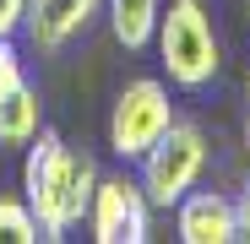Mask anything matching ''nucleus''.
Masks as SVG:
<instances>
[{"mask_svg": "<svg viewBox=\"0 0 250 244\" xmlns=\"http://www.w3.org/2000/svg\"><path fill=\"white\" fill-rule=\"evenodd\" d=\"M93 190H98V163L87 152L65 147V136H55V131H38L27 141V157H22V201L33 206L44 239H65L76 223H87Z\"/></svg>", "mask_w": 250, "mask_h": 244, "instance_id": "nucleus-1", "label": "nucleus"}, {"mask_svg": "<svg viewBox=\"0 0 250 244\" xmlns=\"http://www.w3.org/2000/svg\"><path fill=\"white\" fill-rule=\"evenodd\" d=\"M27 17V0H0V38H17Z\"/></svg>", "mask_w": 250, "mask_h": 244, "instance_id": "nucleus-12", "label": "nucleus"}, {"mask_svg": "<svg viewBox=\"0 0 250 244\" xmlns=\"http://www.w3.org/2000/svg\"><path fill=\"white\" fill-rule=\"evenodd\" d=\"M234 217H239V239H250V185H245L239 201H234Z\"/></svg>", "mask_w": 250, "mask_h": 244, "instance_id": "nucleus-13", "label": "nucleus"}, {"mask_svg": "<svg viewBox=\"0 0 250 244\" xmlns=\"http://www.w3.org/2000/svg\"><path fill=\"white\" fill-rule=\"evenodd\" d=\"M245 157H250V71H245Z\"/></svg>", "mask_w": 250, "mask_h": 244, "instance_id": "nucleus-14", "label": "nucleus"}, {"mask_svg": "<svg viewBox=\"0 0 250 244\" xmlns=\"http://www.w3.org/2000/svg\"><path fill=\"white\" fill-rule=\"evenodd\" d=\"M87 228L98 244H142L152 233V201L142 190V179H104L93 190V206H87Z\"/></svg>", "mask_w": 250, "mask_h": 244, "instance_id": "nucleus-5", "label": "nucleus"}, {"mask_svg": "<svg viewBox=\"0 0 250 244\" xmlns=\"http://www.w3.org/2000/svg\"><path fill=\"white\" fill-rule=\"evenodd\" d=\"M22 49H17V38H0V98L6 93H17L22 87Z\"/></svg>", "mask_w": 250, "mask_h": 244, "instance_id": "nucleus-11", "label": "nucleus"}, {"mask_svg": "<svg viewBox=\"0 0 250 244\" xmlns=\"http://www.w3.org/2000/svg\"><path fill=\"white\" fill-rule=\"evenodd\" d=\"M152 44H158V60H163V76L185 93H201L223 65L212 17H207L201 0H169V11H158Z\"/></svg>", "mask_w": 250, "mask_h": 244, "instance_id": "nucleus-2", "label": "nucleus"}, {"mask_svg": "<svg viewBox=\"0 0 250 244\" xmlns=\"http://www.w3.org/2000/svg\"><path fill=\"white\" fill-rule=\"evenodd\" d=\"M174 233L185 244H234L239 239L234 201L218 195V190H185L174 201Z\"/></svg>", "mask_w": 250, "mask_h": 244, "instance_id": "nucleus-7", "label": "nucleus"}, {"mask_svg": "<svg viewBox=\"0 0 250 244\" xmlns=\"http://www.w3.org/2000/svg\"><path fill=\"white\" fill-rule=\"evenodd\" d=\"M201 169H207V136L196 125H185V119H174V125L142 152V190H147L152 206L169 212L185 190L201 185Z\"/></svg>", "mask_w": 250, "mask_h": 244, "instance_id": "nucleus-3", "label": "nucleus"}, {"mask_svg": "<svg viewBox=\"0 0 250 244\" xmlns=\"http://www.w3.org/2000/svg\"><path fill=\"white\" fill-rule=\"evenodd\" d=\"M104 11V0H27V17H22V33L33 49H65L76 33H87V22Z\"/></svg>", "mask_w": 250, "mask_h": 244, "instance_id": "nucleus-6", "label": "nucleus"}, {"mask_svg": "<svg viewBox=\"0 0 250 244\" xmlns=\"http://www.w3.org/2000/svg\"><path fill=\"white\" fill-rule=\"evenodd\" d=\"M33 239H44L33 206L17 195H0V244H33Z\"/></svg>", "mask_w": 250, "mask_h": 244, "instance_id": "nucleus-10", "label": "nucleus"}, {"mask_svg": "<svg viewBox=\"0 0 250 244\" xmlns=\"http://www.w3.org/2000/svg\"><path fill=\"white\" fill-rule=\"evenodd\" d=\"M104 11H109V27L125 49H147L152 44V33H158V0H104Z\"/></svg>", "mask_w": 250, "mask_h": 244, "instance_id": "nucleus-9", "label": "nucleus"}, {"mask_svg": "<svg viewBox=\"0 0 250 244\" xmlns=\"http://www.w3.org/2000/svg\"><path fill=\"white\" fill-rule=\"evenodd\" d=\"M174 125V103H169V87L158 76H136L114 93V109H109V152L125 157V163H142V152Z\"/></svg>", "mask_w": 250, "mask_h": 244, "instance_id": "nucleus-4", "label": "nucleus"}, {"mask_svg": "<svg viewBox=\"0 0 250 244\" xmlns=\"http://www.w3.org/2000/svg\"><path fill=\"white\" fill-rule=\"evenodd\" d=\"M38 131H44V98L33 81H22L17 93L0 98V147H27Z\"/></svg>", "mask_w": 250, "mask_h": 244, "instance_id": "nucleus-8", "label": "nucleus"}]
</instances>
